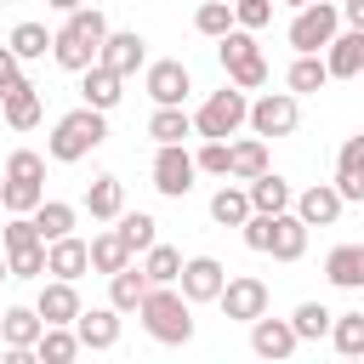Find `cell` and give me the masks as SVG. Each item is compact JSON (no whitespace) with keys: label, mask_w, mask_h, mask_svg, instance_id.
<instances>
[{"label":"cell","mask_w":364,"mask_h":364,"mask_svg":"<svg viewBox=\"0 0 364 364\" xmlns=\"http://www.w3.org/2000/svg\"><path fill=\"white\" fill-rule=\"evenodd\" d=\"M136 318H142V330H148L159 347H188V341H193V301H188L176 284H148Z\"/></svg>","instance_id":"2"},{"label":"cell","mask_w":364,"mask_h":364,"mask_svg":"<svg viewBox=\"0 0 364 364\" xmlns=\"http://www.w3.org/2000/svg\"><path fill=\"white\" fill-rule=\"evenodd\" d=\"M318 57H324L330 80H358V74H364V28H341Z\"/></svg>","instance_id":"18"},{"label":"cell","mask_w":364,"mask_h":364,"mask_svg":"<svg viewBox=\"0 0 364 364\" xmlns=\"http://www.w3.org/2000/svg\"><path fill=\"white\" fill-rule=\"evenodd\" d=\"M262 256H273V262H301V256H307V222H301L296 210L267 216V245H262Z\"/></svg>","instance_id":"13"},{"label":"cell","mask_w":364,"mask_h":364,"mask_svg":"<svg viewBox=\"0 0 364 364\" xmlns=\"http://www.w3.org/2000/svg\"><path fill=\"white\" fill-rule=\"evenodd\" d=\"M296 347H301V336L290 330V318H267V313L250 318V353H256V358H273V364H279V358H290Z\"/></svg>","instance_id":"16"},{"label":"cell","mask_w":364,"mask_h":364,"mask_svg":"<svg viewBox=\"0 0 364 364\" xmlns=\"http://www.w3.org/2000/svg\"><path fill=\"white\" fill-rule=\"evenodd\" d=\"M330 347L341 358H364V313H336L330 318Z\"/></svg>","instance_id":"37"},{"label":"cell","mask_w":364,"mask_h":364,"mask_svg":"<svg viewBox=\"0 0 364 364\" xmlns=\"http://www.w3.org/2000/svg\"><path fill=\"white\" fill-rule=\"evenodd\" d=\"M23 245H46L40 228H34V216H11V222L0 228V250H23Z\"/></svg>","instance_id":"44"},{"label":"cell","mask_w":364,"mask_h":364,"mask_svg":"<svg viewBox=\"0 0 364 364\" xmlns=\"http://www.w3.org/2000/svg\"><path fill=\"white\" fill-rule=\"evenodd\" d=\"M74 353H80L74 324H46L40 341H34V358H40V364H74Z\"/></svg>","instance_id":"31"},{"label":"cell","mask_w":364,"mask_h":364,"mask_svg":"<svg viewBox=\"0 0 364 364\" xmlns=\"http://www.w3.org/2000/svg\"><path fill=\"white\" fill-rule=\"evenodd\" d=\"M46 273H51V279H80V273H91V245L74 239V233L51 239V245H46Z\"/></svg>","instance_id":"21"},{"label":"cell","mask_w":364,"mask_h":364,"mask_svg":"<svg viewBox=\"0 0 364 364\" xmlns=\"http://www.w3.org/2000/svg\"><path fill=\"white\" fill-rule=\"evenodd\" d=\"M245 216H250V193L245 188H216L210 193V222L216 228H245Z\"/></svg>","instance_id":"35"},{"label":"cell","mask_w":364,"mask_h":364,"mask_svg":"<svg viewBox=\"0 0 364 364\" xmlns=\"http://www.w3.org/2000/svg\"><path fill=\"white\" fill-rule=\"evenodd\" d=\"M193 165H199L205 176H228V136H205L199 154H193Z\"/></svg>","instance_id":"43"},{"label":"cell","mask_w":364,"mask_h":364,"mask_svg":"<svg viewBox=\"0 0 364 364\" xmlns=\"http://www.w3.org/2000/svg\"><path fill=\"white\" fill-rule=\"evenodd\" d=\"M0 279H11V262H6V250H0Z\"/></svg>","instance_id":"50"},{"label":"cell","mask_w":364,"mask_h":364,"mask_svg":"<svg viewBox=\"0 0 364 364\" xmlns=\"http://www.w3.org/2000/svg\"><path fill=\"white\" fill-rule=\"evenodd\" d=\"M97 63H108L119 80H131L136 68H148V40H142L136 28H108V40H102Z\"/></svg>","instance_id":"12"},{"label":"cell","mask_w":364,"mask_h":364,"mask_svg":"<svg viewBox=\"0 0 364 364\" xmlns=\"http://www.w3.org/2000/svg\"><path fill=\"white\" fill-rule=\"evenodd\" d=\"M267 284L256 279V273H233L228 284H222V296H216V307H222V318H233V324H250V318H262L267 313Z\"/></svg>","instance_id":"9"},{"label":"cell","mask_w":364,"mask_h":364,"mask_svg":"<svg viewBox=\"0 0 364 364\" xmlns=\"http://www.w3.org/2000/svg\"><path fill=\"white\" fill-rule=\"evenodd\" d=\"M85 245H91V273H102V279H108V273H119V267L131 262V245L119 239V228H102V233H97V239H85Z\"/></svg>","instance_id":"28"},{"label":"cell","mask_w":364,"mask_h":364,"mask_svg":"<svg viewBox=\"0 0 364 364\" xmlns=\"http://www.w3.org/2000/svg\"><path fill=\"white\" fill-rule=\"evenodd\" d=\"M245 193H250V210H267V216L290 210V199H296V188H290L279 171H262V176H250V182H245Z\"/></svg>","instance_id":"23"},{"label":"cell","mask_w":364,"mask_h":364,"mask_svg":"<svg viewBox=\"0 0 364 364\" xmlns=\"http://www.w3.org/2000/svg\"><path fill=\"white\" fill-rule=\"evenodd\" d=\"M108 142V114L102 108H91V102H80V108H68L57 125H51V136H46V154L57 159V165H80L85 154H97Z\"/></svg>","instance_id":"3"},{"label":"cell","mask_w":364,"mask_h":364,"mask_svg":"<svg viewBox=\"0 0 364 364\" xmlns=\"http://www.w3.org/2000/svg\"><path fill=\"white\" fill-rule=\"evenodd\" d=\"M193 28H199L205 40H216V34H228V28H233V6H228V0H205V6L193 11Z\"/></svg>","instance_id":"41"},{"label":"cell","mask_w":364,"mask_h":364,"mask_svg":"<svg viewBox=\"0 0 364 364\" xmlns=\"http://www.w3.org/2000/svg\"><path fill=\"white\" fill-rule=\"evenodd\" d=\"M148 136H154V142H188V136H193V114H188L182 102H176V108H154Z\"/></svg>","instance_id":"33"},{"label":"cell","mask_w":364,"mask_h":364,"mask_svg":"<svg viewBox=\"0 0 364 364\" xmlns=\"http://www.w3.org/2000/svg\"><path fill=\"white\" fill-rule=\"evenodd\" d=\"M85 210H91V222H114L119 210H125V182L119 176H91V188H85Z\"/></svg>","instance_id":"26"},{"label":"cell","mask_w":364,"mask_h":364,"mask_svg":"<svg viewBox=\"0 0 364 364\" xmlns=\"http://www.w3.org/2000/svg\"><path fill=\"white\" fill-rule=\"evenodd\" d=\"M341 34V6L336 0H313L290 17V51H324Z\"/></svg>","instance_id":"6"},{"label":"cell","mask_w":364,"mask_h":364,"mask_svg":"<svg viewBox=\"0 0 364 364\" xmlns=\"http://www.w3.org/2000/svg\"><path fill=\"white\" fill-rule=\"evenodd\" d=\"M142 273H148V284H176V273H182V250L154 239V245L142 250Z\"/></svg>","instance_id":"36"},{"label":"cell","mask_w":364,"mask_h":364,"mask_svg":"<svg viewBox=\"0 0 364 364\" xmlns=\"http://www.w3.org/2000/svg\"><path fill=\"white\" fill-rule=\"evenodd\" d=\"M324 279L336 290H364V245H336L324 256Z\"/></svg>","instance_id":"24"},{"label":"cell","mask_w":364,"mask_h":364,"mask_svg":"<svg viewBox=\"0 0 364 364\" xmlns=\"http://www.w3.org/2000/svg\"><path fill=\"white\" fill-rule=\"evenodd\" d=\"M102 40H108V17L97 6H74V11H63V28L51 34V57H57V68L80 74V68L97 63Z\"/></svg>","instance_id":"1"},{"label":"cell","mask_w":364,"mask_h":364,"mask_svg":"<svg viewBox=\"0 0 364 364\" xmlns=\"http://www.w3.org/2000/svg\"><path fill=\"white\" fill-rule=\"evenodd\" d=\"M222 284H228V267H222L216 256H188L182 273H176V290H182L193 307H199V301H216Z\"/></svg>","instance_id":"11"},{"label":"cell","mask_w":364,"mask_h":364,"mask_svg":"<svg viewBox=\"0 0 364 364\" xmlns=\"http://www.w3.org/2000/svg\"><path fill=\"white\" fill-rule=\"evenodd\" d=\"M341 205H347V199L336 193V182H313V188H301V193L290 199V210H296L307 228H330V222L341 216Z\"/></svg>","instance_id":"17"},{"label":"cell","mask_w":364,"mask_h":364,"mask_svg":"<svg viewBox=\"0 0 364 364\" xmlns=\"http://www.w3.org/2000/svg\"><path fill=\"white\" fill-rule=\"evenodd\" d=\"M28 216H34V228H40V239L51 245V239H63V233H74V216H80V210H74L68 199H40V205H34Z\"/></svg>","instance_id":"32"},{"label":"cell","mask_w":364,"mask_h":364,"mask_svg":"<svg viewBox=\"0 0 364 364\" xmlns=\"http://www.w3.org/2000/svg\"><path fill=\"white\" fill-rule=\"evenodd\" d=\"M17 74H23V63H17V51H11V46H0V91H6V85H11Z\"/></svg>","instance_id":"47"},{"label":"cell","mask_w":364,"mask_h":364,"mask_svg":"<svg viewBox=\"0 0 364 364\" xmlns=\"http://www.w3.org/2000/svg\"><path fill=\"white\" fill-rule=\"evenodd\" d=\"M336 193H341L347 205L364 199V131H353V136L341 142V154H336Z\"/></svg>","instance_id":"20"},{"label":"cell","mask_w":364,"mask_h":364,"mask_svg":"<svg viewBox=\"0 0 364 364\" xmlns=\"http://www.w3.org/2000/svg\"><path fill=\"white\" fill-rule=\"evenodd\" d=\"M228 6H233V23H239V28H267L279 0H228Z\"/></svg>","instance_id":"45"},{"label":"cell","mask_w":364,"mask_h":364,"mask_svg":"<svg viewBox=\"0 0 364 364\" xmlns=\"http://www.w3.org/2000/svg\"><path fill=\"white\" fill-rule=\"evenodd\" d=\"M40 199H46V182H28V176H0V205H6L11 216H28Z\"/></svg>","instance_id":"34"},{"label":"cell","mask_w":364,"mask_h":364,"mask_svg":"<svg viewBox=\"0 0 364 364\" xmlns=\"http://www.w3.org/2000/svg\"><path fill=\"white\" fill-rule=\"evenodd\" d=\"M245 114H250V97L228 80L222 91H210V97L199 102V114H193V136H239Z\"/></svg>","instance_id":"5"},{"label":"cell","mask_w":364,"mask_h":364,"mask_svg":"<svg viewBox=\"0 0 364 364\" xmlns=\"http://www.w3.org/2000/svg\"><path fill=\"white\" fill-rule=\"evenodd\" d=\"M0 313H6V307H0Z\"/></svg>","instance_id":"53"},{"label":"cell","mask_w":364,"mask_h":364,"mask_svg":"<svg viewBox=\"0 0 364 364\" xmlns=\"http://www.w3.org/2000/svg\"><path fill=\"white\" fill-rule=\"evenodd\" d=\"M245 125H250L256 136H290V131L301 125V97H296V91H262V97L250 102Z\"/></svg>","instance_id":"7"},{"label":"cell","mask_w":364,"mask_h":364,"mask_svg":"<svg viewBox=\"0 0 364 364\" xmlns=\"http://www.w3.org/2000/svg\"><path fill=\"white\" fill-rule=\"evenodd\" d=\"M284 85H290L296 97H313V91H324V85H330V68H324V57H318V51H296V63H290Z\"/></svg>","instance_id":"27"},{"label":"cell","mask_w":364,"mask_h":364,"mask_svg":"<svg viewBox=\"0 0 364 364\" xmlns=\"http://www.w3.org/2000/svg\"><path fill=\"white\" fill-rule=\"evenodd\" d=\"M114 228H119V239L131 245V256H136V250H148V245L159 239V222H154L148 210H119V216H114Z\"/></svg>","instance_id":"38"},{"label":"cell","mask_w":364,"mask_h":364,"mask_svg":"<svg viewBox=\"0 0 364 364\" xmlns=\"http://www.w3.org/2000/svg\"><path fill=\"white\" fill-rule=\"evenodd\" d=\"M279 6H290V11H301V6H313V0H279Z\"/></svg>","instance_id":"51"},{"label":"cell","mask_w":364,"mask_h":364,"mask_svg":"<svg viewBox=\"0 0 364 364\" xmlns=\"http://www.w3.org/2000/svg\"><path fill=\"white\" fill-rule=\"evenodd\" d=\"M267 171V136H239V142H228V176L233 182H250V176H262Z\"/></svg>","instance_id":"25"},{"label":"cell","mask_w":364,"mask_h":364,"mask_svg":"<svg viewBox=\"0 0 364 364\" xmlns=\"http://www.w3.org/2000/svg\"><path fill=\"white\" fill-rule=\"evenodd\" d=\"M34 313H40L46 324H74V318H80V290H74V279H46L40 296H34Z\"/></svg>","instance_id":"19"},{"label":"cell","mask_w":364,"mask_h":364,"mask_svg":"<svg viewBox=\"0 0 364 364\" xmlns=\"http://www.w3.org/2000/svg\"><path fill=\"white\" fill-rule=\"evenodd\" d=\"M330 318H336V313H330L324 301H301V307L290 313V330H296L301 341H318V336H330Z\"/></svg>","instance_id":"40"},{"label":"cell","mask_w":364,"mask_h":364,"mask_svg":"<svg viewBox=\"0 0 364 364\" xmlns=\"http://www.w3.org/2000/svg\"><path fill=\"white\" fill-rule=\"evenodd\" d=\"M80 97L91 102V108H119V97H125V80L108 68V63H91V68H80Z\"/></svg>","instance_id":"22"},{"label":"cell","mask_w":364,"mask_h":364,"mask_svg":"<svg viewBox=\"0 0 364 364\" xmlns=\"http://www.w3.org/2000/svg\"><path fill=\"white\" fill-rule=\"evenodd\" d=\"M0 114H6V125L11 131H34L40 125V114H46V102H40V91H34V80H11L6 91H0Z\"/></svg>","instance_id":"14"},{"label":"cell","mask_w":364,"mask_h":364,"mask_svg":"<svg viewBox=\"0 0 364 364\" xmlns=\"http://www.w3.org/2000/svg\"><path fill=\"white\" fill-rule=\"evenodd\" d=\"M6 46L17 51V63H34V57H46V51H51V28H46V23H17Z\"/></svg>","instance_id":"39"},{"label":"cell","mask_w":364,"mask_h":364,"mask_svg":"<svg viewBox=\"0 0 364 364\" xmlns=\"http://www.w3.org/2000/svg\"><path fill=\"white\" fill-rule=\"evenodd\" d=\"M216 63H222V74L239 85V91H262L267 85V57H262V46H256V28H228V34H216Z\"/></svg>","instance_id":"4"},{"label":"cell","mask_w":364,"mask_h":364,"mask_svg":"<svg viewBox=\"0 0 364 364\" xmlns=\"http://www.w3.org/2000/svg\"><path fill=\"white\" fill-rule=\"evenodd\" d=\"M142 91L154 97V108H176V102H188V91H193V74H188V63L165 57V63H148V68H142Z\"/></svg>","instance_id":"10"},{"label":"cell","mask_w":364,"mask_h":364,"mask_svg":"<svg viewBox=\"0 0 364 364\" xmlns=\"http://www.w3.org/2000/svg\"><path fill=\"white\" fill-rule=\"evenodd\" d=\"M6 176H28V182H46V154H34V148H17V154L6 159Z\"/></svg>","instance_id":"46"},{"label":"cell","mask_w":364,"mask_h":364,"mask_svg":"<svg viewBox=\"0 0 364 364\" xmlns=\"http://www.w3.org/2000/svg\"><path fill=\"white\" fill-rule=\"evenodd\" d=\"M0 6H6V0H0Z\"/></svg>","instance_id":"52"},{"label":"cell","mask_w":364,"mask_h":364,"mask_svg":"<svg viewBox=\"0 0 364 364\" xmlns=\"http://www.w3.org/2000/svg\"><path fill=\"white\" fill-rule=\"evenodd\" d=\"M74 336H80V347H91V353L119 347V307H114V301H108V307H80Z\"/></svg>","instance_id":"15"},{"label":"cell","mask_w":364,"mask_h":364,"mask_svg":"<svg viewBox=\"0 0 364 364\" xmlns=\"http://www.w3.org/2000/svg\"><path fill=\"white\" fill-rule=\"evenodd\" d=\"M40 330H46V318H40L34 307H6V313H0V341H6V347H34Z\"/></svg>","instance_id":"30"},{"label":"cell","mask_w":364,"mask_h":364,"mask_svg":"<svg viewBox=\"0 0 364 364\" xmlns=\"http://www.w3.org/2000/svg\"><path fill=\"white\" fill-rule=\"evenodd\" d=\"M142 296H148V273L142 267H119V273H108V301L119 307V313H136L142 307Z\"/></svg>","instance_id":"29"},{"label":"cell","mask_w":364,"mask_h":364,"mask_svg":"<svg viewBox=\"0 0 364 364\" xmlns=\"http://www.w3.org/2000/svg\"><path fill=\"white\" fill-rule=\"evenodd\" d=\"M193 176H199V165H193L188 142H159V154H154V188L165 199H188L193 193Z\"/></svg>","instance_id":"8"},{"label":"cell","mask_w":364,"mask_h":364,"mask_svg":"<svg viewBox=\"0 0 364 364\" xmlns=\"http://www.w3.org/2000/svg\"><path fill=\"white\" fill-rule=\"evenodd\" d=\"M51 11H74V6H85V0H46Z\"/></svg>","instance_id":"49"},{"label":"cell","mask_w":364,"mask_h":364,"mask_svg":"<svg viewBox=\"0 0 364 364\" xmlns=\"http://www.w3.org/2000/svg\"><path fill=\"white\" fill-rule=\"evenodd\" d=\"M6 262H11V279H46V245L6 250Z\"/></svg>","instance_id":"42"},{"label":"cell","mask_w":364,"mask_h":364,"mask_svg":"<svg viewBox=\"0 0 364 364\" xmlns=\"http://www.w3.org/2000/svg\"><path fill=\"white\" fill-rule=\"evenodd\" d=\"M341 23L347 28H364V0H341Z\"/></svg>","instance_id":"48"}]
</instances>
